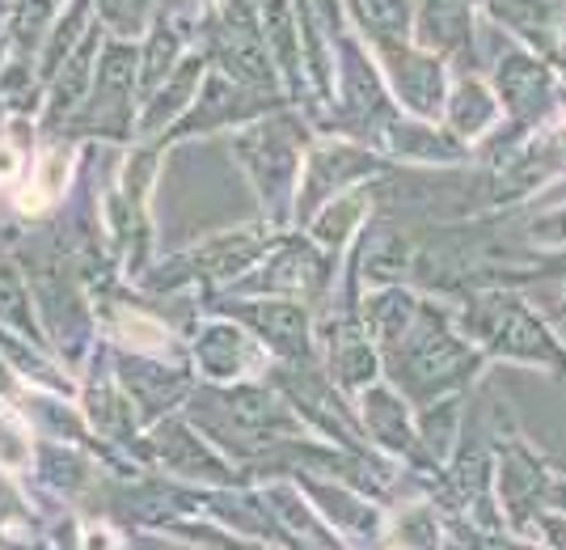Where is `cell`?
<instances>
[{"mask_svg":"<svg viewBox=\"0 0 566 550\" xmlns=\"http://www.w3.org/2000/svg\"><path fill=\"white\" fill-rule=\"evenodd\" d=\"M69 178H72V153L69 148H51L48 157L39 162V178H34V187L18 199V208L22 212H43L55 195H64V187H69Z\"/></svg>","mask_w":566,"mask_h":550,"instance_id":"6da1fadb","label":"cell"},{"mask_svg":"<svg viewBox=\"0 0 566 550\" xmlns=\"http://www.w3.org/2000/svg\"><path fill=\"white\" fill-rule=\"evenodd\" d=\"M118 326H123V343L136 347V352H161L169 343L166 326L157 318H148V313H123Z\"/></svg>","mask_w":566,"mask_h":550,"instance_id":"7a4b0ae2","label":"cell"},{"mask_svg":"<svg viewBox=\"0 0 566 550\" xmlns=\"http://www.w3.org/2000/svg\"><path fill=\"white\" fill-rule=\"evenodd\" d=\"M18 174H22V153L13 144L0 141V183H13Z\"/></svg>","mask_w":566,"mask_h":550,"instance_id":"3957f363","label":"cell"}]
</instances>
